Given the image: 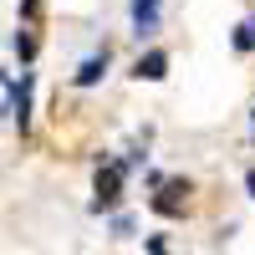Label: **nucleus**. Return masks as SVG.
<instances>
[{"label":"nucleus","instance_id":"f257e3e1","mask_svg":"<svg viewBox=\"0 0 255 255\" xmlns=\"http://www.w3.org/2000/svg\"><path fill=\"white\" fill-rule=\"evenodd\" d=\"M5 97H10V118L20 123V133H26L31 128V72H20V82L5 77Z\"/></svg>","mask_w":255,"mask_h":255},{"label":"nucleus","instance_id":"f03ea898","mask_svg":"<svg viewBox=\"0 0 255 255\" xmlns=\"http://www.w3.org/2000/svg\"><path fill=\"white\" fill-rule=\"evenodd\" d=\"M102 77H108V46H102L97 56H87V61H82V67H77V77H72V82H77V87H97Z\"/></svg>","mask_w":255,"mask_h":255},{"label":"nucleus","instance_id":"7ed1b4c3","mask_svg":"<svg viewBox=\"0 0 255 255\" xmlns=\"http://www.w3.org/2000/svg\"><path fill=\"white\" fill-rule=\"evenodd\" d=\"M163 72H168V56H163V51L138 56V67H133V77H138V82H163Z\"/></svg>","mask_w":255,"mask_h":255},{"label":"nucleus","instance_id":"20e7f679","mask_svg":"<svg viewBox=\"0 0 255 255\" xmlns=\"http://www.w3.org/2000/svg\"><path fill=\"white\" fill-rule=\"evenodd\" d=\"M153 26H158V0H133V31L153 36Z\"/></svg>","mask_w":255,"mask_h":255},{"label":"nucleus","instance_id":"39448f33","mask_svg":"<svg viewBox=\"0 0 255 255\" xmlns=\"http://www.w3.org/2000/svg\"><path fill=\"white\" fill-rule=\"evenodd\" d=\"M10 46H15V56H20V61H31V56H36V41H31V31H15V41H10Z\"/></svg>","mask_w":255,"mask_h":255},{"label":"nucleus","instance_id":"423d86ee","mask_svg":"<svg viewBox=\"0 0 255 255\" xmlns=\"http://www.w3.org/2000/svg\"><path fill=\"white\" fill-rule=\"evenodd\" d=\"M250 46H255V20L235 26V51H250Z\"/></svg>","mask_w":255,"mask_h":255},{"label":"nucleus","instance_id":"0eeeda50","mask_svg":"<svg viewBox=\"0 0 255 255\" xmlns=\"http://www.w3.org/2000/svg\"><path fill=\"white\" fill-rule=\"evenodd\" d=\"M36 5H41V0H20V15L31 20V15H36Z\"/></svg>","mask_w":255,"mask_h":255},{"label":"nucleus","instance_id":"6e6552de","mask_svg":"<svg viewBox=\"0 0 255 255\" xmlns=\"http://www.w3.org/2000/svg\"><path fill=\"white\" fill-rule=\"evenodd\" d=\"M245 189H250V199H255V168H250V174H245Z\"/></svg>","mask_w":255,"mask_h":255}]
</instances>
